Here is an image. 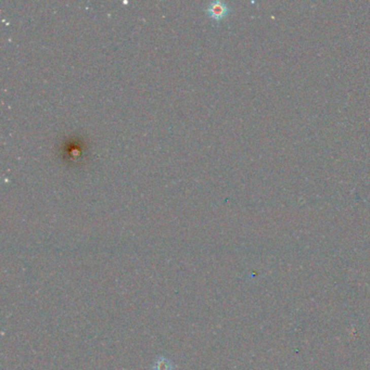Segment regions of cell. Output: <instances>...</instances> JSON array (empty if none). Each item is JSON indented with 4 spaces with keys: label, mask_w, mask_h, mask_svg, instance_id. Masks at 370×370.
<instances>
[{
    "label": "cell",
    "mask_w": 370,
    "mask_h": 370,
    "mask_svg": "<svg viewBox=\"0 0 370 370\" xmlns=\"http://www.w3.org/2000/svg\"><path fill=\"white\" fill-rule=\"evenodd\" d=\"M209 12L214 18H220L226 13L227 6L222 2H213L209 5Z\"/></svg>",
    "instance_id": "1"
}]
</instances>
